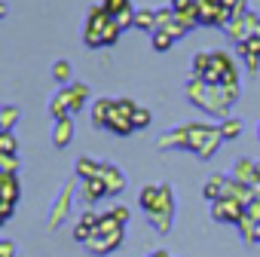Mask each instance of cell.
Segmentation results:
<instances>
[{
  "label": "cell",
  "mask_w": 260,
  "mask_h": 257,
  "mask_svg": "<svg viewBox=\"0 0 260 257\" xmlns=\"http://www.w3.org/2000/svg\"><path fill=\"white\" fill-rule=\"evenodd\" d=\"M49 74H52V80H55V83H61V86H71V83H74V68H71V61H68V58H58V61L52 65V71H49Z\"/></svg>",
  "instance_id": "24"
},
{
  "label": "cell",
  "mask_w": 260,
  "mask_h": 257,
  "mask_svg": "<svg viewBox=\"0 0 260 257\" xmlns=\"http://www.w3.org/2000/svg\"><path fill=\"white\" fill-rule=\"evenodd\" d=\"M0 172L19 175V156L16 153H0Z\"/></svg>",
  "instance_id": "33"
},
{
  "label": "cell",
  "mask_w": 260,
  "mask_h": 257,
  "mask_svg": "<svg viewBox=\"0 0 260 257\" xmlns=\"http://www.w3.org/2000/svg\"><path fill=\"white\" fill-rule=\"evenodd\" d=\"M74 135H77V125H74V116H64V119H55V125H52V144L58 147V150H64L71 141H74Z\"/></svg>",
  "instance_id": "15"
},
{
  "label": "cell",
  "mask_w": 260,
  "mask_h": 257,
  "mask_svg": "<svg viewBox=\"0 0 260 257\" xmlns=\"http://www.w3.org/2000/svg\"><path fill=\"white\" fill-rule=\"evenodd\" d=\"M220 7H226L239 16V13H248V0H220Z\"/></svg>",
  "instance_id": "37"
},
{
  "label": "cell",
  "mask_w": 260,
  "mask_h": 257,
  "mask_svg": "<svg viewBox=\"0 0 260 257\" xmlns=\"http://www.w3.org/2000/svg\"><path fill=\"white\" fill-rule=\"evenodd\" d=\"M147 220H150V227L156 230V233H169L172 230V223H175V187L172 184H159V202H156V208L147 214Z\"/></svg>",
  "instance_id": "3"
},
{
  "label": "cell",
  "mask_w": 260,
  "mask_h": 257,
  "mask_svg": "<svg viewBox=\"0 0 260 257\" xmlns=\"http://www.w3.org/2000/svg\"><path fill=\"white\" fill-rule=\"evenodd\" d=\"M104 196H110L107 193V184L101 181V178H92V181H80V199H83V205L86 208H92L98 199H104Z\"/></svg>",
  "instance_id": "14"
},
{
  "label": "cell",
  "mask_w": 260,
  "mask_h": 257,
  "mask_svg": "<svg viewBox=\"0 0 260 257\" xmlns=\"http://www.w3.org/2000/svg\"><path fill=\"white\" fill-rule=\"evenodd\" d=\"M156 202H159V184H147V187H141V193H138V205L144 208V214H150V211L156 208Z\"/></svg>",
  "instance_id": "23"
},
{
  "label": "cell",
  "mask_w": 260,
  "mask_h": 257,
  "mask_svg": "<svg viewBox=\"0 0 260 257\" xmlns=\"http://www.w3.org/2000/svg\"><path fill=\"white\" fill-rule=\"evenodd\" d=\"M116 22H119V28H122V31H125V28H135V10H128V13H122V16H119Z\"/></svg>",
  "instance_id": "41"
},
{
  "label": "cell",
  "mask_w": 260,
  "mask_h": 257,
  "mask_svg": "<svg viewBox=\"0 0 260 257\" xmlns=\"http://www.w3.org/2000/svg\"><path fill=\"white\" fill-rule=\"evenodd\" d=\"M150 119H153V113H150L147 107H141V104H138V110H135V116H132L135 128H147V125H150Z\"/></svg>",
  "instance_id": "35"
},
{
  "label": "cell",
  "mask_w": 260,
  "mask_h": 257,
  "mask_svg": "<svg viewBox=\"0 0 260 257\" xmlns=\"http://www.w3.org/2000/svg\"><path fill=\"white\" fill-rule=\"evenodd\" d=\"M147 257H172V251H162V248H159V251H153V254H147Z\"/></svg>",
  "instance_id": "43"
},
{
  "label": "cell",
  "mask_w": 260,
  "mask_h": 257,
  "mask_svg": "<svg viewBox=\"0 0 260 257\" xmlns=\"http://www.w3.org/2000/svg\"><path fill=\"white\" fill-rule=\"evenodd\" d=\"M19 196H22V181L19 175H10V172H0V223H7L19 205Z\"/></svg>",
  "instance_id": "6"
},
{
  "label": "cell",
  "mask_w": 260,
  "mask_h": 257,
  "mask_svg": "<svg viewBox=\"0 0 260 257\" xmlns=\"http://www.w3.org/2000/svg\"><path fill=\"white\" fill-rule=\"evenodd\" d=\"M245 214H248L251 220H257V223H260V196H257V199H251V202L245 205Z\"/></svg>",
  "instance_id": "39"
},
{
  "label": "cell",
  "mask_w": 260,
  "mask_h": 257,
  "mask_svg": "<svg viewBox=\"0 0 260 257\" xmlns=\"http://www.w3.org/2000/svg\"><path fill=\"white\" fill-rule=\"evenodd\" d=\"M77 181L80 178H71L61 190H58V196H55V202H52V208H49V220H46V227H49V233H55L68 217H71V208H74V196H77Z\"/></svg>",
  "instance_id": "4"
},
{
  "label": "cell",
  "mask_w": 260,
  "mask_h": 257,
  "mask_svg": "<svg viewBox=\"0 0 260 257\" xmlns=\"http://www.w3.org/2000/svg\"><path fill=\"white\" fill-rule=\"evenodd\" d=\"M217 125H220V132H223V141H236L245 132V119H239V116H226Z\"/></svg>",
  "instance_id": "22"
},
{
  "label": "cell",
  "mask_w": 260,
  "mask_h": 257,
  "mask_svg": "<svg viewBox=\"0 0 260 257\" xmlns=\"http://www.w3.org/2000/svg\"><path fill=\"white\" fill-rule=\"evenodd\" d=\"M122 242H125V230L107 233V236H92V239L86 242V251H89L92 257H107V254H113Z\"/></svg>",
  "instance_id": "8"
},
{
  "label": "cell",
  "mask_w": 260,
  "mask_h": 257,
  "mask_svg": "<svg viewBox=\"0 0 260 257\" xmlns=\"http://www.w3.org/2000/svg\"><path fill=\"white\" fill-rule=\"evenodd\" d=\"M107 132H113V135L125 138V135H132V132H138V128H135L132 116H128V113H122V110H119V107L113 104V113H110V119H107Z\"/></svg>",
  "instance_id": "16"
},
{
  "label": "cell",
  "mask_w": 260,
  "mask_h": 257,
  "mask_svg": "<svg viewBox=\"0 0 260 257\" xmlns=\"http://www.w3.org/2000/svg\"><path fill=\"white\" fill-rule=\"evenodd\" d=\"M184 92H187V101L196 104L199 110H205V113H211L217 119H226L230 107L242 95V86H208V83L190 77V83L184 86Z\"/></svg>",
  "instance_id": "1"
},
{
  "label": "cell",
  "mask_w": 260,
  "mask_h": 257,
  "mask_svg": "<svg viewBox=\"0 0 260 257\" xmlns=\"http://www.w3.org/2000/svg\"><path fill=\"white\" fill-rule=\"evenodd\" d=\"M101 7H104L113 19H119V16L128 13V10H135V7H132V0H101Z\"/></svg>",
  "instance_id": "29"
},
{
  "label": "cell",
  "mask_w": 260,
  "mask_h": 257,
  "mask_svg": "<svg viewBox=\"0 0 260 257\" xmlns=\"http://www.w3.org/2000/svg\"><path fill=\"white\" fill-rule=\"evenodd\" d=\"M0 257H16V242H10V239L0 242Z\"/></svg>",
  "instance_id": "42"
},
{
  "label": "cell",
  "mask_w": 260,
  "mask_h": 257,
  "mask_svg": "<svg viewBox=\"0 0 260 257\" xmlns=\"http://www.w3.org/2000/svg\"><path fill=\"white\" fill-rule=\"evenodd\" d=\"M156 147L159 150H187L190 153V122H184L178 128H169L166 135H159Z\"/></svg>",
  "instance_id": "10"
},
{
  "label": "cell",
  "mask_w": 260,
  "mask_h": 257,
  "mask_svg": "<svg viewBox=\"0 0 260 257\" xmlns=\"http://www.w3.org/2000/svg\"><path fill=\"white\" fill-rule=\"evenodd\" d=\"M236 46H239V43H236ZM242 46H248V49H254V52H260V22L254 25V31H251V37H248V40H245Z\"/></svg>",
  "instance_id": "36"
},
{
  "label": "cell",
  "mask_w": 260,
  "mask_h": 257,
  "mask_svg": "<svg viewBox=\"0 0 260 257\" xmlns=\"http://www.w3.org/2000/svg\"><path fill=\"white\" fill-rule=\"evenodd\" d=\"M254 245H260V223H257V230H254Z\"/></svg>",
  "instance_id": "44"
},
{
  "label": "cell",
  "mask_w": 260,
  "mask_h": 257,
  "mask_svg": "<svg viewBox=\"0 0 260 257\" xmlns=\"http://www.w3.org/2000/svg\"><path fill=\"white\" fill-rule=\"evenodd\" d=\"M239 49V55L245 58V68H248V74H257V68H260V52H254V49H248V46H236Z\"/></svg>",
  "instance_id": "31"
},
{
  "label": "cell",
  "mask_w": 260,
  "mask_h": 257,
  "mask_svg": "<svg viewBox=\"0 0 260 257\" xmlns=\"http://www.w3.org/2000/svg\"><path fill=\"white\" fill-rule=\"evenodd\" d=\"M226 181H230V178H226V175H220V172H217V175H211V178L205 181V187H202V196H205L208 202H217V199H223Z\"/></svg>",
  "instance_id": "20"
},
{
  "label": "cell",
  "mask_w": 260,
  "mask_h": 257,
  "mask_svg": "<svg viewBox=\"0 0 260 257\" xmlns=\"http://www.w3.org/2000/svg\"><path fill=\"white\" fill-rule=\"evenodd\" d=\"M98 220H101V214H98L95 208H86V211L77 217V223H74V242H83V245H86V242L95 236Z\"/></svg>",
  "instance_id": "12"
},
{
  "label": "cell",
  "mask_w": 260,
  "mask_h": 257,
  "mask_svg": "<svg viewBox=\"0 0 260 257\" xmlns=\"http://www.w3.org/2000/svg\"><path fill=\"white\" fill-rule=\"evenodd\" d=\"M113 104H116V98H95L92 101V125L95 128H107V119L113 113Z\"/></svg>",
  "instance_id": "19"
},
{
  "label": "cell",
  "mask_w": 260,
  "mask_h": 257,
  "mask_svg": "<svg viewBox=\"0 0 260 257\" xmlns=\"http://www.w3.org/2000/svg\"><path fill=\"white\" fill-rule=\"evenodd\" d=\"M122 28L119 22L98 4V7H89L86 13V28H83V43L89 49H107V46H116Z\"/></svg>",
  "instance_id": "2"
},
{
  "label": "cell",
  "mask_w": 260,
  "mask_h": 257,
  "mask_svg": "<svg viewBox=\"0 0 260 257\" xmlns=\"http://www.w3.org/2000/svg\"><path fill=\"white\" fill-rule=\"evenodd\" d=\"M101 172H104V163H101V159H95V156H80V159H77V166H74V178H80V181L101 178Z\"/></svg>",
  "instance_id": "18"
},
{
  "label": "cell",
  "mask_w": 260,
  "mask_h": 257,
  "mask_svg": "<svg viewBox=\"0 0 260 257\" xmlns=\"http://www.w3.org/2000/svg\"><path fill=\"white\" fill-rule=\"evenodd\" d=\"M68 89V101H71V116H77L86 104H89V98H92V92H89V86L86 83H71V86H64Z\"/></svg>",
  "instance_id": "17"
},
{
  "label": "cell",
  "mask_w": 260,
  "mask_h": 257,
  "mask_svg": "<svg viewBox=\"0 0 260 257\" xmlns=\"http://www.w3.org/2000/svg\"><path fill=\"white\" fill-rule=\"evenodd\" d=\"M172 43H175V37H172L169 31H153V34H150V46H153L156 52H169Z\"/></svg>",
  "instance_id": "30"
},
{
  "label": "cell",
  "mask_w": 260,
  "mask_h": 257,
  "mask_svg": "<svg viewBox=\"0 0 260 257\" xmlns=\"http://www.w3.org/2000/svg\"><path fill=\"white\" fill-rule=\"evenodd\" d=\"M211 217L217 223H239L245 217V205L236 199H217V202H211Z\"/></svg>",
  "instance_id": "9"
},
{
  "label": "cell",
  "mask_w": 260,
  "mask_h": 257,
  "mask_svg": "<svg viewBox=\"0 0 260 257\" xmlns=\"http://www.w3.org/2000/svg\"><path fill=\"white\" fill-rule=\"evenodd\" d=\"M110 214H113V217H116V220H119L122 227L128 223V217H132V211H128L125 205H113V208H110Z\"/></svg>",
  "instance_id": "38"
},
{
  "label": "cell",
  "mask_w": 260,
  "mask_h": 257,
  "mask_svg": "<svg viewBox=\"0 0 260 257\" xmlns=\"http://www.w3.org/2000/svg\"><path fill=\"white\" fill-rule=\"evenodd\" d=\"M101 181L107 184V193H110V196H119V193L128 187V178H125V172H122L119 166H113V163H104Z\"/></svg>",
  "instance_id": "13"
},
{
  "label": "cell",
  "mask_w": 260,
  "mask_h": 257,
  "mask_svg": "<svg viewBox=\"0 0 260 257\" xmlns=\"http://www.w3.org/2000/svg\"><path fill=\"white\" fill-rule=\"evenodd\" d=\"M119 230H125V227H122V223H119L110 211H104V214H101V220H98L95 236H107V233H119Z\"/></svg>",
  "instance_id": "28"
},
{
  "label": "cell",
  "mask_w": 260,
  "mask_h": 257,
  "mask_svg": "<svg viewBox=\"0 0 260 257\" xmlns=\"http://www.w3.org/2000/svg\"><path fill=\"white\" fill-rule=\"evenodd\" d=\"M257 22H260V16L248 10V13H239V16H233V22H230L223 31H226V37H230L233 43H245V40L251 37V31H254V25H257Z\"/></svg>",
  "instance_id": "7"
},
{
  "label": "cell",
  "mask_w": 260,
  "mask_h": 257,
  "mask_svg": "<svg viewBox=\"0 0 260 257\" xmlns=\"http://www.w3.org/2000/svg\"><path fill=\"white\" fill-rule=\"evenodd\" d=\"M19 116H22V110L16 104H4L0 107V132H13V125L19 122Z\"/></svg>",
  "instance_id": "25"
},
{
  "label": "cell",
  "mask_w": 260,
  "mask_h": 257,
  "mask_svg": "<svg viewBox=\"0 0 260 257\" xmlns=\"http://www.w3.org/2000/svg\"><path fill=\"white\" fill-rule=\"evenodd\" d=\"M193 10H196L199 25H205V28H226L233 22V16H236L233 10L220 7V0H196Z\"/></svg>",
  "instance_id": "5"
},
{
  "label": "cell",
  "mask_w": 260,
  "mask_h": 257,
  "mask_svg": "<svg viewBox=\"0 0 260 257\" xmlns=\"http://www.w3.org/2000/svg\"><path fill=\"white\" fill-rule=\"evenodd\" d=\"M257 138H260V125H257Z\"/></svg>",
  "instance_id": "45"
},
{
  "label": "cell",
  "mask_w": 260,
  "mask_h": 257,
  "mask_svg": "<svg viewBox=\"0 0 260 257\" xmlns=\"http://www.w3.org/2000/svg\"><path fill=\"white\" fill-rule=\"evenodd\" d=\"M135 28L144 34L156 31V10H135Z\"/></svg>",
  "instance_id": "26"
},
{
  "label": "cell",
  "mask_w": 260,
  "mask_h": 257,
  "mask_svg": "<svg viewBox=\"0 0 260 257\" xmlns=\"http://www.w3.org/2000/svg\"><path fill=\"white\" fill-rule=\"evenodd\" d=\"M220 144H223V132H220V125H214V132L205 138V144L196 150V156H199V159H211V156L217 153V147H220Z\"/></svg>",
  "instance_id": "21"
},
{
  "label": "cell",
  "mask_w": 260,
  "mask_h": 257,
  "mask_svg": "<svg viewBox=\"0 0 260 257\" xmlns=\"http://www.w3.org/2000/svg\"><path fill=\"white\" fill-rule=\"evenodd\" d=\"M236 227H239V236H242V242H245V245H254V230H257V220H251V217L245 214V217H242Z\"/></svg>",
  "instance_id": "32"
},
{
  "label": "cell",
  "mask_w": 260,
  "mask_h": 257,
  "mask_svg": "<svg viewBox=\"0 0 260 257\" xmlns=\"http://www.w3.org/2000/svg\"><path fill=\"white\" fill-rule=\"evenodd\" d=\"M230 178H236V181H242L245 187H251V190H257V196H260V166L254 163V159H248V156H242L236 166H233V175Z\"/></svg>",
  "instance_id": "11"
},
{
  "label": "cell",
  "mask_w": 260,
  "mask_h": 257,
  "mask_svg": "<svg viewBox=\"0 0 260 257\" xmlns=\"http://www.w3.org/2000/svg\"><path fill=\"white\" fill-rule=\"evenodd\" d=\"M19 150V141L13 132H0V153H16Z\"/></svg>",
  "instance_id": "34"
},
{
  "label": "cell",
  "mask_w": 260,
  "mask_h": 257,
  "mask_svg": "<svg viewBox=\"0 0 260 257\" xmlns=\"http://www.w3.org/2000/svg\"><path fill=\"white\" fill-rule=\"evenodd\" d=\"M208 68H211V52H196V55H193V65H190L193 77L202 80V77L208 74Z\"/></svg>",
  "instance_id": "27"
},
{
  "label": "cell",
  "mask_w": 260,
  "mask_h": 257,
  "mask_svg": "<svg viewBox=\"0 0 260 257\" xmlns=\"http://www.w3.org/2000/svg\"><path fill=\"white\" fill-rule=\"evenodd\" d=\"M193 4H196V0H172L169 7H172L175 13H190V10H193Z\"/></svg>",
  "instance_id": "40"
}]
</instances>
